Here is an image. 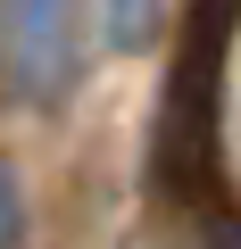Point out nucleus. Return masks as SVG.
Instances as JSON below:
<instances>
[{"label":"nucleus","mask_w":241,"mask_h":249,"mask_svg":"<svg viewBox=\"0 0 241 249\" xmlns=\"http://www.w3.org/2000/svg\"><path fill=\"white\" fill-rule=\"evenodd\" d=\"M233 25H241V0H191L183 50H175L167 91H158L150 175L191 216L224 208V67H233Z\"/></svg>","instance_id":"1"},{"label":"nucleus","mask_w":241,"mask_h":249,"mask_svg":"<svg viewBox=\"0 0 241 249\" xmlns=\"http://www.w3.org/2000/svg\"><path fill=\"white\" fill-rule=\"evenodd\" d=\"M83 67V0H0V100L50 108Z\"/></svg>","instance_id":"2"},{"label":"nucleus","mask_w":241,"mask_h":249,"mask_svg":"<svg viewBox=\"0 0 241 249\" xmlns=\"http://www.w3.org/2000/svg\"><path fill=\"white\" fill-rule=\"evenodd\" d=\"M100 17H108V42L116 50H142L167 25V0H100Z\"/></svg>","instance_id":"3"},{"label":"nucleus","mask_w":241,"mask_h":249,"mask_svg":"<svg viewBox=\"0 0 241 249\" xmlns=\"http://www.w3.org/2000/svg\"><path fill=\"white\" fill-rule=\"evenodd\" d=\"M25 241V183L9 166V150H0V249H17Z\"/></svg>","instance_id":"4"}]
</instances>
